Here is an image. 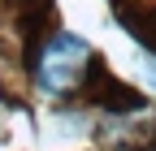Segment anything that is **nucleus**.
Instances as JSON below:
<instances>
[{"mask_svg":"<svg viewBox=\"0 0 156 151\" xmlns=\"http://www.w3.org/2000/svg\"><path fill=\"white\" fill-rule=\"evenodd\" d=\"M95 73V52L87 39H78L69 30H56L44 39L35 56V86L48 99H69L87 86V78Z\"/></svg>","mask_w":156,"mask_h":151,"instance_id":"nucleus-1","label":"nucleus"}]
</instances>
